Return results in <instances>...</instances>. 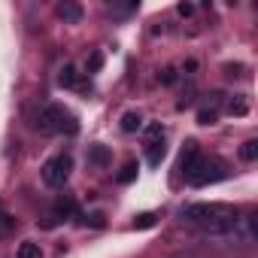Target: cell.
<instances>
[{
	"instance_id": "obj_2",
	"label": "cell",
	"mask_w": 258,
	"mask_h": 258,
	"mask_svg": "<svg viewBox=\"0 0 258 258\" xmlns=\"http://www.w3.org/2000/svg\"><path fill=\"white\" fill-rule=\"evenodd\" d=\"M182 176H185V182H188V185L201 188V185L219 182V179L225 176V164H222L219 158H207V155H198V158L191 161V167H188Z\"/></svg>"
},
{
	"instance_id": "obj_5",
	"label": "cell",
	"mask_w": 258,
	"mask_h": 258,
	"mask_svg": "<svg viewBox=\"0 0 258 258\" xmlns=\"http://www.w3.org/2000/svg\"><path fill=\"white\" fill-rule=\"evenodd\" d=\"M219 103H222V94H210V103H204L198 109V124H216L219 118Z\"/></svg>"
},
{
	"instance_id": "obj_4",
	"label": "cell",
	"mask_w": 258,
	"mask_h": 258,
	"mask_svg": "<svg viewBox=\"0 0 258 258\" xmlns=\"http://www.w3.org/2000/svg\"><path fill=\"white\" fill-rule=\"evenodd\" d=\"M88 164H91V167H97V170L109 167V164H112V149H109V146H103V143L88 146Z\"/></svg>"
},
{
	"instance_id": "obj_12",
	"label": "cell",
	"mask_w": 258,
	"mask_h": 258,
	"mask_svg": "<svg viewBox=\"0 0 258 258\" xmlns=\"http://www.w3.org/2000/svg\"><path fill=\"white\" fill-rule=\"evenodd\" d=\"M76 82H79L76 67H73V64H64V67H61V73H58V85H61V88H73Z\"/></svg>"
},
{
	"instance_id": "obj_8",
	"label": "cell",
	"mask_w": 258,
	"mask_h": 258,
	"mask_svg": "<svg viewBox=\"0 0 258 258\" xmlns=\"http://www.w3.org/2000/svg\"><path fill=\"white\" fill-rule=\"evenodd\" d=\"M164 155H167V149H164V137H158V140H149V143H146V158H149V164H152V167H158V164L164 161Z\"/></svg>"
},
{
	"instance_id": "obj_1",
	"label": "cell",
	"mask_w": 258,
	"mask_h": 258,
	"mask_svg": "<svg viewBox=\"0 0 258 258\" xmlns=\"http://www.w3.org/2000/svg\"><path fill=\"white\" fill-rule=\"evenodd\" d=\"M37 131L40 134H76L79 131V121H76V115H70L64 106H58V103H49V106H43L40 109V115H37Z\"/></svg>"
},
{
	"instance_id": "obj_10",
	"label": "cell",
	"mask_w": 258,
	"mask_h": 258,
	"mask_svg": "<svg viewBox=\"0 0 258 258\" xmlns=\"http://www.w3.org/2000/svg\"><path fill=\"white\" fill-rule=\"evenodd\" d=\"M198 155H201V149H198V143H195V140H188V143H185V149H182V155H179V170L185 173V170L191 167V161H195Z\"/></svg>"
},
{
	"instance_id": "obj_6",
	"label": "cell",
	"mask_w": 258,
	"mask_h": 258,
	"mask_svg": "<svg viewBox=\"0 0 258 258\" xmlns=\"http://www.w3.org/2000/svg\"><path fill=\"white\" fill-rule=\"evenodd\" d=\"M73 213H76V204H73V198H61V201L52 207V213H49V222H46V225H58V222L70 219Z\"/></svg>"
},
{
	"instance_id": "obj_9",
	"label": "cell",
	"mask_w": 258,
	"mask_h": 258,
	"mask_svg": "<svg viewBox=\"0 0 258 258\" xmlns=\"http://www.w3.org/2000/svg\"><path fill=\"white\" fill-rule=\"evenodd\" d=\"M118 127H121L124 134H137L140 127H143V115H140L137 109H127V112L121 115V124H118Z\"/></svg>"
},
{
	"instance_id": "obj_17",
	"label": "cell",
	"mask_w": 258,
	"mask_h": 258,
	"mask_svg": "<svg viewBox=\"0 0 258 258\" xmlns=\"http://www.w3.org/2000/svg\"><path fill=\"white\" fill-rule=\"evenodd\" d=\"M82 225H91V228H103V225H106V219H103V213H97V210H94V213H85V216H82Z\"/></svg>"
},
{
	"instance_id": "obj_7",
	"label": "cell",
	"mask_w": 258,
	"mask_h": 258,
	"mask_svg": "<svg viewBox=\"0 0 258 258\" xmlns=\"http://www.w3.org/2000/svg\"><path fill=\"white\" fill-rule=\"evenodd\" d=\"M55 13H58V19H64V25H79V22H82V7L73 4V0H64V4H58Z\"/></svg>"
},
{
	"instance_id": "obj_3",
	"label": "cell",
	"mask_w": 258,
	"mask_h": 258,
	"mask_svg": "<svg viewBox=\"0 0 258 258\" xmlns=\"http://www.w3.org/2000/svg\"><path fill=\"white\" fill-rule=\"evenodd\" d=\"M70 170H73V158L67 152L61 155H52L46 164H43V182L49 188H64L67 179H70Z\"/></svg>"
},
{
	"instance_id": "obj_21",
	"label": "cell",
	"mask_w": 258,
	"mask_h": 258,
	"mask_svg": "<svg viewBox=\"0 0 258 258\" xmlns=\"http://www.w3.org/2000/svg\"><path fill=\"white\" fill-rule=\"evenodd\" d=\"M176 13L182 19H188V16H195V4H176Z\"/></svg>"
},
{
	"instance_id": "obj_15",
	"label": "cell",
	"mask_w": 258,
	"mask_h": 258,
	"mask_svg": "<svg viewBox=\"0 0 258 258\" xmlns=\"http://www.w3.org/2000/svg\"><path fill=\"white\" fill-rule=\"evenodd\" d=\"M240 158H243V161H255V158H258V140H255V137L240 146Z\"/></svg>"
},
{
	"instance_id": "obj_16",
	"label": "cell",
	"mask_w": 258,
	"mask_h": 258,
	"mask_svg": "<svg viewBox=\"0 0 258 258\" xmlns=\"http://www.w3.org/2000/svg\"><path fill=\"white\" fill-rule=\"evenodd\" d=\"M228 112H231V115H246V112H249V100H246V97L231 100V103H228Z\"/></svg>"
},
{
	"instance_id": "obj_14",
	"label": "cell",
	"mask_w": 258,
	"mask_h": 258,
	"mask_svg": "<svg viewBox=\"0 0 258 258\" xmlns=\"http://www.w3.org/2000/svg\"><path fill=\"white\" fill-rule=\"evenodd\" d=\"M13 231H16V216L0 207V237H10Z\"/></svg>"
},
{
	"instance_id": "obj_13",
	"label": "cell",
	"mask_w": 258,
	"mask_h": 258,
	"mask_svg": "<svg viewBox=\"0 0 258 258\" xmlns=\"http://www.w3.org/2000/svg\"><path fill=\"white\" fill-rule=\"evenodd\" d=\"M16 258H43V249H40V243L25 240V243L16 249Z\"/></svg>"
},
{
	"instance_id": "obj_11",
	"label": "cell",
	"mask_w": 258,
	"mask_h": 258,
	"mask_svg": "<svg viewBox=\"0 0 258 258\" xmlns=\"http://www.w3.org/2000/svg\"><path fill=\"white\" fill-rule=\"evenodd\" d=\"M137 173H140V164H137V161H127V164L118 170L115 182H118V185H127V182H134V179H137Z\"/></svg>"
},
{
	"instance_id": "obj_18",
	"label": "cell",
	"mask_w": 258,
	"mask_h": 258,
	"mask_svg": "<svg viewBox=\"0 0 258 258\" xmlns=\"http://www.w3.org/2000/svg\"><path fill=\"white\" fill-rule=\"evenodd\" d=\"M155 222H158V216H155V213H140V216L134 219V228H152Z\"/></svg>"
},
{
	"instance_id": "obj_20",
	"label": "cell",
	"mask_w": 258,
	"mask_h": 258,
	"mask_svg": "<svg viewBox=\"0 0 258 258\" xmlns=\"http://www.w3.org/2000/svg\"><path fill=\"white\" fill-rule=\"evenodd\" d=\"M158 79H161V82H164V85H173V82H176V70H173V67H164V70H161V76H158Z\"/></svg>"
},
{
	"instance_id": "obj_19",
	"label": "cell",
	"mask_w": 258,
	"mask_h": 258,
	"mask_svg": "<svg viewBox=\"0 0 258 258\" xmlns=\"http://www.w3.org/2000/svg\"><path fill=\"white\" fill-rule=\"evenodd\" d=\"M100 64H103V55H100V52H91V58H88V73H97Z\"/></svg>"
}]
</instances>
